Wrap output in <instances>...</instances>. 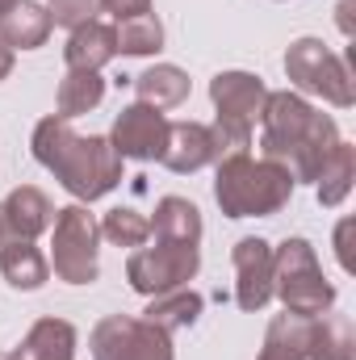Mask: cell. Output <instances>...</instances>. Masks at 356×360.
<instances>
[{"mask_svg": "<svg viewBox=\"0 0 356 360\" xmlns=\"http://www.w3.org/2000/svg\"><path fill=\"white\" fill-rule=\"evenodd\" d=\"M340 143L336 117L314 109L302 92H268L260 109V151L265 160L289 168L293 180H319L327 155Z\"/></svg>", "mask_w": 356, "mask_h": 360, "instance_id": "cell-1", "label": "cell"}, {"mask_svg": "<svg viewBox=\"0 0 356 360\" xmlns=\"http://www.w3.org/2000/svg\"><path fill=\"white\" fill-rule=\"evenodd\" d=\"M30 151H34V160L46 172H55V180L80 205H89V201L113 193L122 184V155L113 151V143L101 139V134H89V139L76 134L72 122L59 117V113L55 117H42L34 126Z\"/></svg>", "mask_w": 356, "mask_h": 360, "instance_id": "cell-2", "label": "cell"}, {"mask_svg": "<svg viewBox=\"0 0 356 360\" xmlns=\"http://www.w3.org/2000/svg\"><path fill=\"white\" fill-rule=\"evenodd\" d=\"M293 184L289 168L272 164V160H252L248 151H231L218 160V172H214V201L227 218H268L276 210L289 205L293 197Z\"/></svg>", "mask_w": 356, "mask_h": 360, "instance_id": "cell-3", "label": "cell"}, {"mask_svg": "<svg viewBox=\"0 0 356 360\" xmlns=\"http://www.w3.org/2000/svg\"><path fill=\"white\" fill-rule=\"evenodd\" d=\"M272 297H281V306L302 319H319L336 306V285L323 276L306 239H285L272 248Z\"/></svg>", "mask_w": 356, "mask_h": 360, "instance_id": "cell-4", "label": "cell"}, {"mask_svg": "<svg viewBox=\"0 0 356 360\" xmlns=\"http://www.w3.org/2000/svg\"><path fill=\"white\" fill-rule=\"evenodd\" d=\"M210 101L218 109V117H214L210 130H214L222 155L248 151L252 147V130L260 122V109H265V101H268L265 80L252 76V72H218L210 80Z\"/></svg>", "mask_w": 356, "mask_h": 360, "instance_id": "cell-5", "label": "cell"}, {"mask_svg": "<svg viewBox=\"0 0 356 360\" xmlns=\"http://www.w3.org/2000/svg\"><path fill=\"white\" fill-rule=\"evenodd\" d=\"M285 76L310 96H323L336 109H352L356 105V80L348 63L319 38H298L285 51Z\"/></svg>", "mask_w": 356, "mask_h": 360, "instance_id": "cell-6", "label": "cell"}, {"mask_svg": "<svg viewBox=\"0 0 356 360\" xmlns=\"http://www.w3.org/2000/svg\"><path fill=\"white\" fill-rule=\"evenodd\" d=\"M101 243V226L89 214V205H63L55 210L51 222V264L55 276L68 285H92L96 281V248Z\"/></svg>", "mask_w": 356, "mask_h": 360, "instance_id": "cell-7", "label": "cell"}, {"mask_svg": "<svg viewBox=\"0 0 356 360\" xmlns=\"http://www.w3.org/2000/svg\"><path fill=\"white\" fill-rule=\"evenodd\" d=\"M92 360H177L172 335L160 331L147 319L130 314H109L92 327Z\"/></svg>", "mask_w": 356, "mask_h": 360, "instance_id": "cell-8", "label": "cell"}, {"mask_svg": "<svg viewBox=\"0 0 356 360\" xmlns=\"http://www.w3.org/2000/svg\"><path fill=\"white\" fill-rule=\"evenodd\" d=\"M201 269V252L193 243H168V239H155V248H139L126 264V281L134 293L143 297H160L168 289L189 285Z\"/></svg>", "mask_w": 356, "mask_h": 360, "instance_id": "cell-9", "label": "cell"}, {"mask_svg": "<svg viewBox=\"0 0 356 360\" xmlns=\"http://www.w3.org/2000/svg\"><path fill=\"white\" fill-rule=\"evenodd\" d=\"M164 139H168V117H164V109H151V105H143V101L126 105V109L117 113V122H113V134H109L113 151H117L122 160H139V164L160 160Z\"/></svg>", "mask_w": 356, "mask_h": 360, "instance_id": "cell-10", "label": "cell"}, {"mask_svg": "<svg viewBox=\"0 0 356 360\" xmlns=\"http://www.w3.org/2000/svg\"><path fill=\"white\" fill-rule=\"evenodd\" d=\"M231 260H235V276H239V281H235V302H239V310H248V314L265 310L268 302H272V243L248 235V239L235 243Z\"/></svg>", "mask_w": 356, "mask_h": 360, "instance_id": "cell-11", "label": "cell"}, {"mask_svg": "<svg viewBox=\"0 0 356 360\" xmlns=\"http://www.w3.org/2000/svg\"><path fill=\"white\" fill-rule=\"evenodd\" d=\"M218 160H222V147H218L210 126H201V122H168V139H164V151H160V164L168 172L189 176V172H201V168H210Z\"/></svg>", "mask_w": 356, "mask_h": 360, "instance_id": "cell-12", "label": "cell"}, {"mask_svg": "<svg viewBox=\"0 0 356 360\" xmlns=\"http://www.w3.org/2000/svg\"><path fill=\"white\" fill-rule=\"evenodd\" d=\"M4 360H76V327L68 319H38Z\"/></svg>", "mask_w": 356, "mask_h": 360, "instance_id": "cell-13", "label": "cell"}, {"mask_svg": "<svg viewBox=\"0 0 356 360\" xmlns=\"http://www.w3.org/2000/svg\"><path fill=\"white\" fill-rule=\"evenodd\" d=\"M117 55V34L113 25L105 21H84L68 34V46H63V59H68V72H101L109 59Z\"/></svg>", "mask_w": 356, "mask_h": 360, "instance_id": "cell-14", "label": "cell"}, {"mask_svg": "<svg viewBox=\"0 0 356 360\" xmlns=\"http://www.w3.org/2000/svg\"><path fill=\"white\" fill-rule=\"evenodd\" d=\"M0 205H4V218H8V226H13L17 239H38V235L51 231V222H55L51 197H46L42 188H34V184H17Z\"/></svg>", "mask_w": 356, "mask_h": 360, "instance_id": "cell-15", "label": "cell"}, {"mask_svg": "<svg viewBox=\"0 0 356 360\" xmlns=\"http://www.w3.org/2000/svg\"><path fill=\"white\" fill-rule=\"evenodd\" d=\"M51 38V13L38 0H17L8 13H0V42L8 51H38Z\"/></svg>", "mask_w": 356, "mask_h": 360, "instance_id": "cell-16", "label": "cell"}, {"mask_svg": "<svg viewBox=\"0 0 356 360\" xmlns=\"http://www.w3.org/2000/svg\"><path fill=\"white\" fill-rule=\"evenodd\" d=\"M151 235L168 239V243H201V210L189 197H160L155 201V218H151Z\"/></svg>", "mask_w": 356, "mask_h": 360, "instance_id": "cell-17", "label": "cell"}, {"mask_svg": "<svg viewBox=\"0 0 356 360\" xmlns=\"http://www.w3.org/2000/svg\"><path fill=\"white\" fill-rule=\"evenodd\" d=\"M306 360H356V335L344 314H319L310 319Z\"/></svg>", "mask_w": 356, "mask_h": 360, "instance_id": "cell-18", "label": "cell"}, {"mask_svg": "<svg viewBox=\"0 0 356 360\" xmlns=\"http://www.w3.org/2000/svg\"><path fill=\"white\" fill-rule=\"evenodd\" d=\"M0 272H4V281H8L13 289L34 293V289L46 285V276H51V260L34 248V239H13V243L0 252Z\"/></svg>", "mask_w": 356, "mask_h": 360, "instance_id": "cell-19", "label": "cell"}, {"mask_svg": "<svg viewBox=\"0 0 356 360\" xmlns=\"http://www.w3.org/2000/svg\"><path fill=\"white\" fill-rule=\"evenodd\" d=\"M201 293H193L189 285H180V289H168V293H160V297H151L147 302V310H143V319L147 323H155L160 331H168V335H177L184 327H193L197 319H201Z\"/></svg>", "mask_w": 356, "mask_h": 360, "instance_id": "cell-20", "label": "cell"}, {"mask_svg": "<svg viewBox=\"0 0 356 360\" xmlns=\"http://www.w3.org/2000/svg\"><path fill=\"white\" fill-rule=\"evenodd\" d=\"M134 92L151 109H172V105H180L189 96V76L180 68H172V63H155L143 76H134Z\"/></svg>", "mask_w": 356, "mask_h": 360, "instance_id": "cell-21", "label": "cell"}, {"mask_svg": "<svg viewBox=\"0 0 356 360\" xmlns=\"http://www.w3.org/2000/svg\"><path fill=\"white\" fill-rule=\"evenodd\" d=\"M352 180H356V147L352 143H336V151L327 155V164H323V172L314 180V193H319V205H340L348 193H352Z\"/></svg>", "mask_w": 356, "mask_h": 360, "instance_id": "cell-22", "label": "cell"}, {"mask_svg": "<svg viewBox=\"0 0 356 360\" xmlns=\"http://www.w3.org/2000/svg\"><path fill=\"white\" fill-rule=\"evenodd\" d=\"M306 335H310V319L302 314H276L265 331V348L260 360H306Z\"/></svg>", "mask_w": 356, "mask_h": 360, "instance_id": "cell-23", "label": "cell"}, {"mask_svg": "<svg viewBox=\"0 0 356 360\" xmlns=\"http://www.w3.org/2000/svg\"><path fill=\"white\" fill-rule=\"evenodd\" d=\"M105 101V80H101V72H68L63 80H59V92H55V113L59 117H80V113H89Z\"/></svg>", "mask_w": 356, "mask_h": 360, "instance_id": "cell-24", "label": "cell"}, {"mask_svg": "<svg viewBox=\"0 0 356 360\" xmlns=\"http://www.w3.org/2000/svg\"><path fill=\"white\" fill-rule=\"evenodd\" d=\"M117 34V55H134V59H147L155 51H164V25L155 13H139V17H126L113 25Z\"/></svg>", "mask_w": 356, "mask_h": 360, "instance_id": "cell-25", "label": "cell"}, {"mask_svg": "<svg viewBox=\"0 0 356 360\" xmlns=\"http://www.w3.org/2000/svg\"><path fill=\"white\" fill-rule=\"evenodd\" d=\"M96 226H101V235H105L113 248H143V243L151 239V218L139 214L134 205H117V210H109Z\"/></svg>", "mask_w": 356, "mask_h": 360, "instance_id": "cell-26", "label": "cell"}, {"mask_svg": "<svg viewBox=\"0 0 356 360\" xmlns=\"http://www.w3.org/2000/svg\"><path fill=\"white\" fill-rule=\"evenodd\" d=\"M96 8H101V0H46L51 25H63V30H76L84 21H96Z\"/></svg>", "mask_w": 356, "mask_h": 360, "instance_id": "cell-27", "label": "cell"}, {"mask_svg": "<svg viewBox=\"0 0 356 360\" xmlns=\"http://www.w3.org/2000/svg\"><path fill=\"white\" fill-rule=\"evenodd\" d=\"M101 8H105V13H113L117 21H126V17L151 13V0H101Z\"/></svg>", "mask_w": 356, "mask_h": 360, "instance_id": "cell-28", "label": "cell"}, {"mask_svg": "<svg viewBox=\"0 0 356 360\" xmlns=\"http://www.w3.org/2000/svg\"><path fill=\"white\" fill-rule=\"evenodd\" d=\"M348 235H352V218H344V222H340V231H336V256H340V264H344V269H352V256H348Z\"/></svg>", "mask_w": 356, "mask_h": 360, "instance_id": "cell-29", "label": "cell"}, {"mask_svg": "<svg viewBox=\"0 0 356 360\" xmlns=\"http://www.w3.org/2000/svg\"><path fill=\"white\" fill-rule=\"evenodd\" d=\"M13 239H17V235H13V226H8V218H4V205H0V252H4Z\"/></svg>", "mask_w": 356, "mask_h": 360, "instance_id": "cell-30", "label": "cell"}, {"mask_svg": "<svg viewBox=\"0 0 356 360\" xmlns=\"http://www.w3.org/2000/svg\"><path fill=\"white\" fill-rule=\"evenodd\" d=\"M8 72H13V51H8V46L0 42V80H4Z\"/></svg>", "mask_w": 356, "mask_h": 360, "instance_id": "cell-31", "label": "cell"}, {"mask_svg": "<svg viewBox=\"0 0 356 360\" xmlns=\"http://www.w3.org/2000/svg\"><path fill=\"white\" fill-rule=\"evenodd\" d=\"M13 4H17V0H0V13H8V8H13Z\"/></svg>", "mask_w": 356, "mask_h": 360, "instance_id": "cell-32", "label": "cell"}, {"mask_svg": "<svg viewBox=\"0 0 356 360\" xmlns=\"http://www.w3.org/2000/svg\"><path fill=\"white\" fill-rule=\"evenodd\" d=\"M0 360H4V356H0Z\"/></svg>", "mask_w": 356, "mask_h": 360, "instance_id": "cell-33", "label": "cell"}]
</instances>
